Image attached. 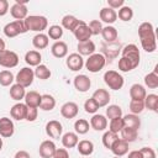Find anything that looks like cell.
Here are the masks:
<instances>
[{
  "instance_id": "cell-1",
  "label": "cell",
  "mask_w": 158,
  "mask_h": 158,
  "mask_svg": "<svg viewBox=\"0 0 158 158\" xmlns=\"http://www.w3.org/2000/svg\"><path fill=\"white\" fill-rule=\"evenodd\" d=\"M138 37L141 41L142 48L152 53L157 48V40H156V33H154V27L151 22H142L138 26Z\"/></svg>"
},
{
  "instance_id": "cell-2",
  "label": "cell",
  "mask_w": 158,
  "mask_h": 158,
  "mask_svg": "<svg viewBox=\"0 0 158 158\" xmlns=\"http://www.w3.org/2000/svg\"><path fill=\"white\" fill-rule=\"evenodd\" d=\"M23 22L27 31H35L38 33H42L48 27V20L42 15H30L23 20Z\"/></svg>"
},
{
  "instance_id": "cell-3",
  "label": "cell",
  "mask_w": 158,
  "mask_h": 158,
  "mask_svg": "<svg viewBox=\"0 0 158 158\" xmlns=\"http://www.w3.org/2000/svg\"><path fill=\"white\" fill-rule=\"evenodd\" d=\"M105 64H106V58L101 53H93L91 56L88 57V59L84 63L86 70H89L90 73L100 72L105 67Z\"/></svg>"
},
{
  "instance_id": "cell-4",
  "label": "cell",
  "mask_w": 158,
  "mask_h": 158,
  "mask_svg": "<svg viewBox=\"0 0 158 158\" xmlns=\"http://www.w3.org/2000/svg\"><path fill=\"white\" fill-rule=\"evenodd\" d=\"M104 81L112 90H120L125 84L123 77L116 70H106L104 73Z\"/></svg>"
},
{
  "instance_id": "cell-5",
  "label": "cell",
  "mask_w": 158,
  "mask_h": 158,
  "mask_svg": "<svg viewBox=\"0 0 158 158\" xmlns=\"http://www.w3.org/2000/svg\"><path fill=\"white\" fill-rule=\"evenodd\" d=\"M26 32H27V28L25 26L23 20H15L12 22H9L4 27V35L9 38H14V37L26 33Z\"/></svg>"
},
{
  "instance_id": "cell-6",
  "label": "cell",
  "mask_w": 158,
  "mask_h": 158,
  "mask_svg": "<svg viewBox=\"0 0 158 158\" xmlns=\"http://www.w3.org/2000/svg\"><path fill=\"white\" fill-rule=\"evenodd\" d=\"M33 79H35V73H33V69H31V67L21 68L15 77V81L23 88L30 86L33 83Z\"/></svg>"
},
{
  "instance_id": "cell-7",
  "label": "cell",
  "mask_w": 158,
  "mask_h": 158,
  "mask_svg": "<svg viewBox=\"0 0 158 158\" xmlns=\"http://www.w3.org/2000/svg\"><path fill=\"white\" fill-rule=\"evenodd\" d=\"M121 57H122V58H126L128 62H131L135 68H137L138 64H139V57H141L139 49H138V47H137L136 44H133V43H130V44H127V46L123 47V49H122V56H121Z\"/></svg>"
},
{
  "instance_id": "cell-8",
  "label": "cell",
  "mask_w": 158,
  "mask_h": 158,
  "mask_svg": "<svg viewBox=\"0 0 158 158\" xmlns=\"http://www.w3.org/2000/svg\"><path fill=\"white\" fill-rule=\"evenodd\" d=\"M19 64V56L16 52L5 49L0 53V65L4 68H15Z\"/></svg>"
},
{
  "instance_id": "cell-9",
  "label": "cell",
  "mask_w": 158,
  "mask_h": 158,
  "mask_svg": "<svg viewBox=\"0 0 158 158\" xmlns=\"http://www.w3.org/2000/svg\"><path fill=\"white\" fill-rule=\"evenodd\" d=\"M46 133L48 137L54 138V139H59L62 137L63 133V126L59 121L57 120H51L46 123Z\"/></svg>"
},
{
  "instance_id": "cell-10",
  "label": "cell",
  "mask_w": 158,
  "mask_h": 158,
  "mask_svg": "<svg viewBox=\"0 0 158 158\" xmlns=\"http://www.w3.org/2000/svg\"><path fill=\"white\" fill-rule=\"evenodd\" d=\"M73 33H74V37L78 40V43L90 41V37H91V32H90V30L88 27V23L84 22L83 20L80 21L78 27L73 31Z\"/></svg>"
},
{
  "instance_id": "cell-11",
  "label": "cell",
  "mask_w": 158,
  "mask_h": 158,
  "mask_svg": "<svg viewBox=\"0 0 158 158\" xmlns=\"http://www.w3.org/2000/svg\"><path fill=\"white\" fill-rule=\"evenodd\" d=\"M65 64L72 72H78L84 67V59L79 53H70L65 59Z\"/></svg>"
},
{
  "instance_id": "cell-12",
  "label": "cell",
  "mask_w": 158,
  "mask_h": 158,
  "mask_svg": "<svg viewBox=\"0 0 158 158\" xmlns=\"http://www.w3.org/2000/svg\"><path fill=\"white\" fill-rule=\"evenodd\" d=\"M15 132V126L11 118L4 116L0 118V137L10 138Z\"/></svg>"
},
{
  "instance_id": "cell-13",
  "label": "cell",
  "mask_w": 158,
  "mask_h": 158,
  "mask_svg": "<svg viewBox=\"0 0 158 158\" xmlns=\"http://www.w3.org/2000/svg\"><path fill=\"white\" fill-rule=\"evenodd\" d=\"M56 151H57V147H56L54 142L51 139L43 141L38 148V153H40L41 158H53Z\"/></svg>"
},
{
  "instance_id": "cell-14",
  "label": "cell",
  "mask_w": 158,
  "mask_h": 158,
  "mask_svg": "<svg viewBox=\"0 0 158 158\" xmlns=\"http://www.w3.org/2000/svg\"><path fill=\"white\" fill-rule=\"evenodd\" d=\"M73 84H74V88H75L78 91H80V93H86V91L90 89V86H91V80H90V78H89L88 75H85V74H78V75H75Z\"/></svg>"
},
{
  "instance_id": "cell-15",
  "label": "cell",
  "mask_w": 158,
  "mask_h": 158,
  "mask_svg": "<svg viewBox=\"0 0 158 158\" xmlns=\"http://www.w3.org/2000/svg\"><path fill=\"white\" fill-rule=\"evenodd\" d=\"M91 99L96 102L99 107H104V106H107L110 102V94L106 89H96L93 93Z\"/></svg>"
},
{
  "instance_id": "cell-16",
  "label": "cell",
  "mask_w": 158,
  "mask_h": 158,
  "mask_svg": "<svg viewBox=\"0 0 158 158\" xmlns=\"http://www.w3.org/2000/svg\"><path fill=\"white\" fill-rule=\"evenodd\" d=\"M79 112V106L74 102V101H68L64 102L60 107V115L64 118H74Z\"/></svg>"
},
{
  "instance_id": "cell-17",
  "label": "cell",
  "mask_w": 158,
  "mask_h": 158,
  "mask_svg": "<svg viewBox=\"0 0 158 158\" xmlns=\"http://www.w3.org/2000/svg\"><path fill=\"white\" fill-rule=\"evenodd\" d=\"M90 127L94 128L95 131H105L107 127V118L105 115L101 114H94L93 117L90 118L89 122Z\"/></svg>"
},
{
  "instance_id": "cell-18",
  "label": "cell",
  "mask_w": 158,
  "mask_h": 158,
  "mask_svg": "<svg viewBox=\"0 0 158 158\" xmlns=\"http://www.w3.org/2000/svg\"><path fill=\"white\" fill-rule=\"evenodd\" d=\"M26 114H27V106L22 102H17L10 109V115L16 121L26 120Z\"/></svg>"
},
{
  "instance_id": "cell-19",
  "label": "cell",
  "mask_w": 158,
  "mask_h": 158,
  "mask_svg": "<svg viewBox=\"0 0 158 158\" xmlns=\"http://www.w3.org/2000/svg\"><path fill=\"white\" fill-rule=\"evenodd\" d=\"M27 12H28L27 6L23 5V4L15 2V4L10 7V14H11V16H12L15 20H25V19L28 16Z\"/></svg>"
},
{
  "instance_id": "cell-20",
  "label": "cell",
  "mask_w": 158,
  "mask_h": 158,
  "mask_svg": "<svg viewBox=\"0 0 158 158\" xmlns=\"http://www.w3.org/2000/svg\"><path fill=\"white\" fill-rule=\"evenodd\" d=\"M99 16H100V20L102 22H105V23H107L110 26H111V23H114L117 20V12H116V10H112L109 6L107 7H102L100 10Z\"/></svg>"
},
{
  "instance_id": "cell-21",
  "label": "cell",
  "mask_w": 158,
  "mask_h": 158,
  "mask_svg": "<svg viewBox=\"0 0 158 158\" xmlns=\"http://www.w3.org/2000/svg\"><path fill=\"white\" fill-rule=\"evenodd\" d=\"M51 53L56 58H64L68 54V46L63 41H57L51 47Z\"/></svg>"
},
{
  "instance_id": "cell-22",
  "label": "cell",
  "mask_w": 158,
  "mask_h": 158,
  "mask_svg": "<svg viewBox=\"0 0 158 158\" xmlns=\"http://www.w3.org/2000/svg\"><path fill=\"white\" fill-rule=\"evenodd\" d=\"M41 98L42 95L35 90H31L28 93H26L25 95V105L27 107H40V104H41Z\"/></svg>"
},
{
  "instance_id": "cell-23",
  "label": "cell",
  "mask_w": 158,
  "mask_h": 158,
  "mask_svg": "<svg viewBox=\"0 0 158 158\" xmlns=\"http://www.w3.org/2000/svg\"><path fill=\"white\" fill-rule=\"evenodd\" d=\"M110 151L116 156V157H122L128 152V143L121 138H117L116 142L111 146Z\"/></svg>"
},
{
  "instance_id": "cell-24",
  "label": "cell",
  "mask_w": 158,
  "mask_h": 158,
  "mask_svg": "<svg viewBox=\"0 0 158 158\" xmlns=\"http://www.w3.org/2000/svg\"><path fill=\"white\" fill-rule=\"evenodd\" d=\"M147 95V91H146V88L138 83L136 84H132L131 88H130V96H131V100H144Z\"/></svg>"
},
{
  "instance_id": "cell-25",
  "label": "cell",
  "mask_w": 158,
  "mask_h": 158,
  "mask_svg": "<svg viewBox=\"0 0 158 158\" xmlns=\"http://www.w3.org/2000/svg\"><path fill=\"white\" fill-rule=\"evenodd\" d=\"M77 48H78V53L83 57V56H91L93 53H95V49H96V47H95V43L90 40V41H86V42H80V43H78V46H77Z\"/></svg>"
},
{
  "instance_id": "cell-26",
  "label": "cell",
  "mask_w": 158,
  "mask_h": 158,
  "mask_svg": "<svg viewBox=\"0 0 158 158\" xmlns=\"http://www.w3.org/2000/svg\"><path fill=\"white\" fill-rule=\"evenodd\" d=\"M60 138H62V144H63V147L65 149L67 148H74V147H77V144L79 142L78 135L75 132H67Z\"/></svg>"
},
{
  "instance_id": "cell-27",
  "label": "cell",
  "mask_w": 158,
  "mask_h": 158,
  "mask_svg": "<svg viewBox=\"0 0 158 158\" xmlns=\"http://www.w3.org/2000/svg\"><path fill=\"white\" fill-rule=\"evenodd\" d=\"M41 60H42V56L38 51L36 49H32V51H28L26 52L25 54V62L30 65V67H37L41 64Z\"/></svg>"
},
{
  "instance_id": "cell-28",
  "label": "cell",
  "mask_w": 158,
  "mask_h": 158,
  "mask_svg": "<svg viewBox=\"0 0 158 158\" xmlns=\"http://www.w3.org/2000/svg\"><path fill=\"white\" fill-rule=\"evenodd\" d=\"M77 149L83 157H88L94 152V143L89 139H81L77 144Z\"/></svg>"
},
{
  "instance_id": "cell-29",
  "label": "cell",
  "mask_w": 158,
  "mask_h": 158,
  "mask_svg": "<svg viewBox=\"0 0 158 158\" xmlns=\"http://www.w3.org/2000/svg\"><path fill=\"white\" fill-rule=\"evenodd\" d=\"M123 120V127H128V128H133L137 130L141 126V120L138 117V115H133V114H127L122 117Z\"/></svg>"
},
{
  "instance_id": "cell-30",
  "label": "cell",
  "mask_w": 158,
  "mask_h": 158,
  "mask_svg": "<svg viewBox=\"0 0 158 158\" xmlns=\"http://www.w3.org/2000/svg\"><path fill=\"white\" fill-rule=\"evenodd\" d=\"M80 21L81 20H78L75 16H73V15H65V16H63V19H62V28H65V30H68V31H74L77 27H78V25L80 23Z\"/></svg>"
},
{
  "instance_id": "cell-31",
  "label": "cell",
  "mask_w": 158,
  "mask_h": 158,
  "mask_svg": "<svg viewBox=\"0 0 158 158\" xmlns=\"http://www.w3.org/2000/svg\"><path fill=\"white\" fill-rule=\"evenodd\" d=\"M48 43H49V38L44 33H37L32 38V44L36 49H44L48 47Z\"/></svg>"
},
{
  "instance_id": "cell-32",
  "label": "cell",
  "mask_w": 158,
  "mask_h": 158,
  "mask_svg": "<svg viewBox=\"0 0 158 158\" xmlns=\"http://www.w3.org/2000/svg\"><path fill=\"white\" fill-rule=\"evenodd\" d=\"M25 95H26V90L23 86H21L20 84L15 83L10 86V96L12 100L15 101H21L22 99H25Z\"/></svg>"
},
{
  "instance_id": "cell-33",
  "label": "cell",
  "mask_w": 158,
  "mask_h": 158,
  "mask_svg": "<svg viewBox=\"0 0 158 158\" xmlns=\"http://www.w3.org/2000/svg\"><path fill=\"white\" fill-rule=\"evenodd\" d=\"M56 107V99L49 94H43L41 98L40 109L43 111H52Z\"/></svg>"
},
{
  "instance_id": "cell-34",
  "label": "cell",
  "mask_w": 158,
  "mask_h": 158,
  "mask_svg": "<svg viewBox=\"0 0 158 158\" xmlns=\"http://www.w3.org/2000/svg\"><path fill=\"white\" fill-rule=\"evenodd\" d=\"M101 36H102V38H104L106 42H109V43H110V42H114V41H116V40H117L118 33H117V30H116L114 26L107 25V26L102 27Z\"/></svg>"
},
{
  "instance_id": "cell-35",
  "label": "cell",
  "mask_w": 158,
  "mask_h": 158,
  "mask_svg": "<svg viewBox=\"0 0 158 158\" xmlns=\"http://www.w3.org/2000/svg\"><path fill=\"white\" fill-rule=\"evenodd\" d=\"M143 102H144V109L147 107L148 110H151L153 112H158V95L148 94V95H146Z\"/></svg>"
},
{
  "instance_id": "cell-36",
  "label": "cell",
  "mask_w": 158,
  "mask_h": 158,
  "mask_svg": "<svg viewBox=\"0 0 158 158\" xmlns=\"http://www.w3.org/2000/svg\"><path fill=\"white\" fill-rule=\"evenodd\" d=\"M121 139L126 141L127 143H131V142H135L137 136H138V131L137 130H133V128H128V127H123L121 131Z\"/></svg>"
},
{
  "instance_id": "cell-37",
  "label": "cell",
  "mask_w": 158,
  "mask_h": 158,
  "mask_svg": "<svg viewBox=\"0 0 158 158\" xmlns=\"http://www.w3.org/2000/svg\"><path fill=\"white\" fill-rule=\"evenodd\" d=\"M33 73H35V77L38 78V79H41V80H47V79H49L51 75H52L51 70H49L48 67L44 65V64H40V65H37V67L35 68Z\"/></svg>"
},
{
  "instance_id": "cell-38",
  "label": "cell",
  "mask_w": 158,
  "mask_h": 158,
  "mask_svg": "<svg viewBox=\"0 0 158 158\" xmlns=\"http://www.w3.org/2000/svg\"><path fill=\"white\" fill-rule=\"evenodd\" d=\"M144 85L149 89H157L158 88V74H157V67L154 72H151L144 75Z\"/></svg>"
},
{
  "instance_id": "cell-39",
  "label": "cell",
  "mask_w": 158,
  "mask_h": 158,
  "mask_svg": "<svg viewBox=\"0 0 158 158\" xmlns=\"http://www.w3.org/2000/svg\"><path fill=\"white\" fill-rule=\"evenodd\" d=\"M89 128H90L89 121H86L85 118H78L74 122V130H75L77 135H85V133H88Z\"/></svg>"
},
{
  "instance_id": "cell-40",
  "label": "cell",
  "mask_w": 158,
  "mask_h": 158,
  "mask_svg": "<svg viewBox=\"0 0 158 158\" xmlns=\"http://www.w3.org/2000/svg\"><path fill=\"white\" fill-rule=\"evenodd\" d=\"M117 17H118L121 21H125V22L131 21V20H132V17H133V10H132V7L123 5L122 7H120V9H118Z\"/></svg>"
},
{
  "instance_id": "cell-41",
  "label": "cell",
  "mask_w": 158,
  "mask_h": 158,
  "mask_svg": "<svg viewBox=\"0 0 158 158\" xmlns=\"http://www.w3.org/2000/svg\"><path fill=\"white\" fill-rule=\"evenodd\" d=\"M47 36H48V38L56 40V42H57L63 36V28H62V26H59V25H52V26H49V28L47 30Z\"/></svg>"
},
{
  "instance_id": "cell-42",
  "label": "cell",
  "mask_w": 158,
  "mask_h": 158,
  "mask_svg": "<svg viewBox=\"0 0 158 158\" xmlns=\"http://www.w3.org/2000/svg\"><path fill=\"white\" fill-rule=\"evenodd\" d=\"M118 138V135L117 133H114L111 131H106L104 135H102V144L105 148L110 149L111 146L116 142V139Z\"/></svg>"
},
{
  "instance_id": "cell-43",
  "label": "cell",
  "mask_w": 158,
  "mask_h": 158,
  "mask_svg": "<svg viewBox=\"0 0 158 158\" xmlns=\"http://www.w3.org/2000/svg\"><path fill=\"white\" fill-rule=\"evenodd\" d=\"M14 80H15V77H14V74L10 72V70H1L0 72V85H2V86H10V85H12V83H14Z\"/></svg>"
},
{
  "instance_id": "cell-44",
  "label": "cell",
  "mask_w": 158,
  "mask_h": 158,
  "mask_svg": "<svg viewBox=\"0 0 158 158\" xmlns=\"http://www.w3.org/2000/svg\"><path fill=\"white\" fill-rule=\"evenodd\" d=\"M122 117V109L118 105H109L106 107V118H116Z\"/></svg>"
},
{
  "instance_id": "cell-45",
  "label": "cell",
  "mask_w": 158,
  "mask_h": 158,
  "mask_svg": "<svg viewBox=\"0 0 158 158\" xmlns=\"http://www.w3.org/2000/svg\"><path fill=\"white\" fill-rule=\"evenodd\" d=\"M123 128V120L122 117H116V118H112L110 120V123H109V131L114 132V133H120V131Z\"/></svg>"
},
{
  "instance_id": "cell-46",
  "label": "cell",
  "mask_w": 158,
  "mask_h": 158,
  "mask_svg": "<svg viewBox=\"0 0 158 158\" xmlns=\"http://www.w3.org/2000/svg\"><path fill=\"white\" fill-rule=\"evenodd\" d=\"M130 111L133 115H138L144 110V102L143 100H131L130 101Z\"/></svg>"
},
{
  "instance_id": "cell-47",
  "label": "cell",
  "mask_w": 158,
  "mask_h": 158,
  "mask_svg": "<svg viewBox=\"0 0 158 158\" xmlns=\"http://www.w3.org/2000/svg\"><path fill=\"white\" fill-rule=\"evenodd\" d=\"M90 32H91V36H98V35H101V31H102V25L99 20H91L88 25Z\"/></svg>"
},
{
  "instance_id": "cell-48",
  "label": "cell",
  "mask_w": 158,
  "mask_h": 158,
  "mask_svg": "<svg viewBox=\"0 0 158 158\" xmlns=\"http://www.w3.org/2000/svg\"><path fill=\"white\" fill-rule=\"evenodd\" d=\"M100 107L96 105V102L90 98V99H88L85 102H84V110H85V112L86 114H96V111L99 110Z\"/></svg>"
},
{
  "instance_id": "cell-49",
  "label": "cell",
  "mask_w": 158,
  "mask_h": 158,
  "mask_svg": "<svg viewBox=\"0 0 158 158\" xmlns=\"http://www.w3.org/2000/svg\"><path fill=\"white\" fill-rule=\"evenodd\" d=\"M118 69L121 70V72H125V73H127V72H131V70H133L135 69V67L132 65V63L131 62H128L126 58H120L118 59Z\"/></svg>"
},
{
  "instance_id": "cell-50",
  "label": "cell",
  "mask_w": 158,
  "mask_h": 158,
  "mask_svg": "<svg viewBox=\"0 0 158 158\" xmlns=\"http://www.w3.org/2000/svg\"><path fill=\"white\" fill-rule=\"evenodd\" d=\"M38 116V109L37 107H27V114H26V120L28 122H33Z\"/></svg>"
},
{
  "instance_id": "cell-51",
  "label": "cell",
  "mask_w": 158,
  "mask_h": 158,
  "mask_svg": "<svg viewBox=\"0 0 158 158\" xmlns=\"http://www.w3.org/2000/svg\"><path fill=\"white\" fill-rule=\"evenodd\" d=\"M139 152H141L142 158H157L154 149L151 148V147H142V148L139 149Z\"/></svg>"
},
{
  "instance_id": "cell-52",
  "label": "cell",
  "mask_w": 158,
  "mask_h": 158,
  "mask_svg": "<svg viewBox=\"0 0 158 158\" xmlns=\"http://www.w3.org/2000/svg\"><path fill=\"white\" fill-rule=\"evenodd\" d=\"M107 5L109 7H111L112 10H116V9H120L125 5V1L123 0H107Z\"/></svg>"
},
{
  "instance_id": "cell-53",
  "label": "cell",
  "mask_w": 158,
  "mask_h": 158,
  "mask_svg": "<svg viewBox=\"0 0 158 158\" xmlns=\"http://www.w3.org/2000/svg\"><path fill=\"white\" fill-rule=\"evenodd\" d=\"M53 158H69V153L65 148H57Z\"/></svg>"
},
{
  "instance_id": "cell-54",
  "label": "cell",
  "mask_w": 158,
  "mask_h": 158,
  "mask_svg": "<svg viewBox=\"0 0 158 158\" xmlns=\"http://www.w3.org/2000/svg\"><path fill=\"white\" fill-rule=\"evenodd\" d=\"M9 11V2L7 0H0V16H5Z\"/></svg>"
},
{
  "instance_id": "cell-55",
  "label": "cell",
  "mask_w": 158,
  "mask_h": 158,
  "mask_svg": "<svg viewBox=\"0 0 158 158\" xmlns=\"http://www.w3.org/2000/svg\"><path fill=\"white\" fill-rule=\"evenodd\" d=\"M14 158H31V156H30V153L28 152H26V151H17L16 153H15V156H14Z\"/></svg>"
},
{
  "instance_id": "cell-56",
  "label": "cell",
  "mask_w": 158,
  "mask_h": 158,
  "mask_svg": "<svg viewBox=\"0 0 158 158\" xmlns=\"http://www.w3.org/2000/svg\"><path fill=\"white\" fill-rule=\"evenodd\" d=\"M127 158H142L139 149H138V151H132V152H130Z\"/></svg>"
},
{
  "instance_id": "cell-57",
  "label": "cell",
  "mask_w": 158,
  "mask_h": 158,
  "mask_svg": "<svg viewBox=\"0 0 158 158\" xmlns=\"http://www.w3.org/2000/svg\"><path fill=\"white\" fill-rule=\"evenodd\" d=\"M5 49H6V43H5V41L0 37V53H1V52H4Z\"/></svg>"
},
{
  "instance_id": "cell-58",
  "label": "cell",
  "mask_w": 158,
  "mask_h": 158,
  "mask_svg": "<svg viewBox=\"0 0 158 158\" xmlns=\"http://www.w3.org/2000/svg\"><path fill=\"white\" fill-rule=\"evenodd\" d=\"M2 144H4V143H2V138L0 137V151L2 149Z\"/></svg>"
},
{
  "instance_id": "cell-59",
  "label": "cell",
  "mask_w": 158,
  "mask_h": 158,
  "mask_svg": "<svg viewBox=\"0 0 158 158\" xmlns=\"http://www.w3.org/2000/svg\"><path fill=\"white\" fill-rule=\"evenodd\" d=\"M112 158H121V157H116V156H115V157H112Z\"/></svg>"
}]
</instances>
